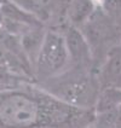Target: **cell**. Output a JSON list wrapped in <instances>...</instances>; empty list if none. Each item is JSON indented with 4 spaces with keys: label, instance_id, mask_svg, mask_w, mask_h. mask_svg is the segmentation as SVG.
<instances>
[{
    "label": "cell",
    "instance_id": "277c9868",
    "mask_svg": "<svg viewBox=\"0 0 121 128\" xmlns=\"http://www.w3.org/2000/svg\"><path fill=\"white\" fill-rule=\"evenodd\" d=\"M121 104V90L120 88H109L105 90L100 99L98 100V111L107 114L115 110Z\"/></svg>",
    "mask_w": 121,
    "mask_h": 128
},
{
    "label": "cell",
    "instance_id": "3957f363",
    "mask_svg": "<svg viewBox=\"0 0 121 128\" xmlns=\"http://www.w3.org/2000/svg\"><path fill=\"white\" fill-rule=\"evenodd\" d=\"M65 44L68 53L71 54L76 62H82L87 56V46L84 40L82 35L79 33L76 29L71 28L68 30L65 36Z\"/></svg>",
    "mask_w": 121,
    "mask_h": 128
},
{
    "label": "cell",
    "instance_id": "5b68a950",
    "mask_svg": "<svg viewBox=\"0 0 121 128\" xmlns=\"http://www.w3.org/2000/svg\"><path fill=\"white\" fill-rule=\"evenodd\" d=\"M107 71L111 78H121V51L116 52L109 60Z\"/></svg>",
    "mask_w": 121,
    "mask_h": 128
},
{
    "label": "cell",
    "instance_id": "7a4b0ae2",
    "mask_svg": "<svg viewBox=\"0 0 121 128\" xmlns=\"http://www.w3.org/2000/svg\"><path fill=\"white\" fill-rule=\"evenodd\" d=\"M68 57L65 39L57 33L49 32L44 36L39 51L38 66L44 74H52L62 69Z\"/></svg>",
    "mask_w": 121,
    "mask_h": 128
},
{
    "label": "cell",
    "instance_id": "6da1fadb",
    "mask_svg": "<svg viewBox=\"0 0 121 128\" xmlns=\"http://www.w3.org/2000/svg\"><path fill=\"white\" fill-rule=\"evenodd\" d=\"M70 109L59 103L47 106L23 93H11L0 100V123L6 128H32L39 122L61 124L71 120Z\"/></svg>",
    "mask_w": 121,
    "mask_h": 128
}]
</instances>
